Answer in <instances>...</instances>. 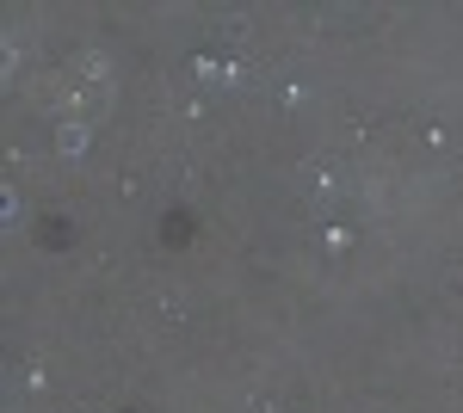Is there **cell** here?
<instances>
[{
    "mask_svg": "<svg viewBox=\"0 0 463 413\" xmlns=\"http://www.w3.org/2000/svg\"><path fill=\"white\" fill-rule=\"evenodd\" d=\"M80 148H87V130L69 124V130H62V155H80Z\"/></svg>",
    "mask_w": 463,
    "mask_h": 413,
    "instance_id": "obj_1",
    "label": "cell"
}]
</instances>
